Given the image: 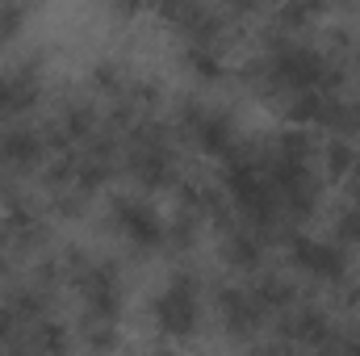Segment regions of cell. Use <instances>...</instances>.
Returning <instances> with one entry per match:
<instances>
[{"label": "cell", "instance_id": "cell-1", "mask_svg": "<svg viewBox=\"0 0 360 356\" xmlns=\"http://www.w3.org/2000/svg\"><path fill=\"white\" fill-rule=\"evenodd\" d=\"M176 130L205 155L214 160H226L235 147H239V134H235V122L226 109H214V105H201V101H180L176 109Z\"/></svg>", "mask_w": 360, "mask_h": 356}, {"label": "cell", "instance_id": "cell-2", "mask_svg": "<svg viewBox=\"0 0 360 356\" xmlns=\"http://www.w3.org/2000/svg\"><path fill=\"white\" fill-rule=\"evenodd\" d=\"M151 319L168 340H188L201 323V289L193 272H176L151 302Z\"/></svg>", "mask_w": 360, "mask_h": 356}, {"label": "cell", "instance_id": "cell-3", "mask_svg": "<svg viewBox=\"0 0 360 356\" xmlns=\"http://www.w3.org/2000/svg\"><path fill=\"white\" fill-rule=\"evenodd\" d=\"M68 281L80 289L84 314H89V319H109V323L122 319V268L113 265V260H96V256H89Z\"/></svg>", "mask_w": 360, "mask_h": 356}, {"label": "cell", "instance_id": "cell-4", "mask_svg": "<svg viewBox=\"0 0 360 356\" xmlns=\"http://www.w3.org/2000/svg\"><path fill=\"white\" fill-rule=\"evenodd\" d=\"M109 222L122 231L126 243L143 248V252H155L164 248V218L155 214V205H147L143 197H130V193H113L109 197Z\"/></svg>", "mask_w": 360, "mask_h": 356}, {"label": "cell", "instance_id": "cell-5", "mask_svg": "<svg viewBox=\"0 0 360 356\" xmlns=\"http://www.w3.org/2000/svg\"><path fill=\"white\" fill-rule=\"evenodd\" d=\"M289 260L314 281H348V252L335 239H314V235H289Z\"/></svg>", "mask_w": 360, "mask_h": 356}, {"label": "cell", "instance_id": "cell-6", "mask_svg": "<svg viewBox=\"0 0 360 356\" xmlns=\"http://www.w3.org/2000/svg\"><path fill=\"white\" fill-rule=\"evenodd\" d=\"M218 323L235 336V340H248V336H256L260 327H264V319H269V310L256 302V293L252 289H239V285H226V289H218Z\"/></svg>", "mask_w": 360, "mask_h": 356}, {"label": "cell", "instance_id": "cell-7", "mask_svg": "<svg viewBox=\"0 0 360 356\" xmlns=\"http://www.w3.org/2000/svg\"><path fill=\"white\" fill-rule=\"evenodd\" d=\"M42 96V80L34 72V63H17L8 72H0V117H17L25 109H34Z\"/></svg>", "mask_w": 360, "mask_h": 356}, {"label": "cell", "instance_id": "cell-8", "mask_svg": "<svg viewBox=\"0 0 360 356\" xmlns=\"http://www.w3.org/2000/svg\"><path fill=\"white\" fill-rule=\"evenodd\" d=\"M46 160V143H42V130H30V126H8L0 130V164L8 172H30Z\"/></svg>", "mask_w": 360, "mask_h": 356}, {"label": "cell", "instance_id": "cell-9", "mask_svg": "<svg viewBox=\"0 0 360 356\" xmlns=\"http://www.w3.org/2000/svg\"><path fill=\"white\" fill-rule=\"evenodd\" d=\"M335 331H331V319H327V310H319V306H293V310H285V319H281V340L285 344H306V348H319V344H327Z\"/></svg>", "mask_w": 360, "mask_h": 356}, {"label": "cell", "instance_id": "cell-10", "mask_svg": "<svg viewBox=\"0 0 360 356\" xmlns=\"http://www.w3.org/2000/svg\"><path fill=\"white\" fill-rule=\"evenodd\" d=\"M222 260L231 268H239V272L260 268V260H264V235H256L243 222H226L222 227Z\"/></svg>", "mask_w": 360, "mask_h": 356}, {"label": "cell", "instance_id": "cell-11", "mask_svg": "<svg viewBox=\"0 0 360 356\" xmlns=\"http://www.w3.org/2000/svg\"><path fill=\"white\" fill-rule=\"evenodd\" d=\"M180 59H184V68H188L197 80H222V72H226L222 46H214V42H184Z\"/></svg>", "mask_w": 360, "mask_h": 356}, {"label": "cell", "instance_id": "cell-12", "mask_svg": "<svg viewBox=\"0 0 360 356\" xmlns=\"http://www.w3.org/2000/svg\"><path fill=\"white\" fill-rule=\"evenodd\" d=\"M89 76H92V89L105 92L109 101H122V96L130 92V84H134V76L126 72V63H122V59H109V55L92 63Z\"/></svg>", "mask_w": 360, "mask_h": 356}, {"label": "cell", "instance_id": "cell-13", "mask_svg": "<svg viewBox=\"0 0 360 356\" xmlns=\"http://www.w3.org/2000/svg\"><path fill=\"white\" fill-rule=\"evenodd\" d=\"M80 344L89 348L92 356H109L117 352V344H122V327L117 323H109V319H80Z\"/></svg>", "mask_w": 360, "mask_h": 356}, {"label": "cell", "instance_id": "cell-14", "mask_svg": "<svg viewBox=\"0 0 360 356\" xmlns=\"http://www.w3.org/2000/svg\"><path fill=\"white\" fill-rule=\"evenodd\" d=\"M356 164H360V147L352 139H327V143H323V168H327L331 180L352 177Z\"/></svg>", "mask_w": 360, "mask_h": 356}, {"label": "cell", "instance_id": "cell-15", "mask_svg": "<svg viewBox=\"0 0 360 356\" xmlns=\"http://www.w3.org/2000/svg\"><path fill=\"white\" fill-rule=\"evenodd\" d=\"M252 293H256V302H260L269 314H272V310H281V314H285V310H293V302H297V289H293V281H285V276H276V272L260 276Z\"/></svg>", "mask_w": 360, "mask_h": 356}, {"label": "cell", "instance_id": "cell-16", "mask_svg": "<svg viewBox=\"0 0 360 356\" xmlns=\"http://www.w3.org/2000/svg\"><path fill=\"white\" fill-rule=\"evenodd\" d=\"M197 231H201V214H193V210H176V218L164 227V243H172V248H193L197 243Z\"/></svg>", "mask_w": 360, "mask_h": 356}, {"label": "cell", "instance_id": "cell-17", "mask_svg": "<svg viewBox=\"0 0 360 356\" xmlns=\"http://www.w3.org/2000/svg\"><path fill=\"white\" fill-rule=\"evenodd\" d=\"M335 243L340 248H360V205H348L335 218Z\"/></svg>", "mask_w": 360, "mask_h": 356}, {"label": "cell", "instance_id": "cell-18", "mask_svg": "<svg viewBox=\"0 0 360 356\" xmlns=\"http://www.w3.org/2000/svg\"><path fill=\"white\" fill-rule=\"evenodd\" d=\"M319 13H323L319 4H285V8L276 13V21H281V25H306V21H314Z\"/></svg>", "mask_w": 360, "mask_h": 356}, {"label": "cell", "instance_id": "cell-19", "mask_svg": "<svg viewBox=\"0 0 360 356\" xmlns=\"http://www.w3.org/2000/svg\"><path fill=\"white\" fill-rule=\"evenodd\" d=\"M340 344H344L348 356H360V323H348V327L340 331Z\"/></svg>", "mask_w": 360, "mask_h": 356}, {"label": "cell", "instance_id": "cell-20", "mask_svg": "<svg viewBox=\"0 0 360 356\" xmlns=\"http://www.w3.org/2000/svg\"><path fill=\"white\" fill-rule=\"evenodd\" d=\"M147 356H184V352H180V348H168V344H164V348H151Z\"/></svg>", "mask_w": 360, "mask_h": 356}, {"label": "cell", "instance_id": "cell-21", "mask_svg": "<svg viewBox=\"0 0 360 356\" xmlns=\"http://www.w3.org/2000/svg\"><path fill=\"white\" fill-rule=\"evenodd\" d=\"M0 356H34V352H30V348H4Z\"/></svg>", "mask_w": 360, "mask_h": 356}]
</instances>
